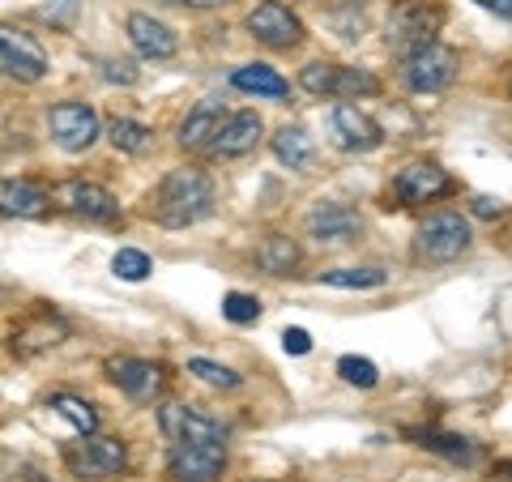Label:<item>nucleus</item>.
Masks as SVG:
<instances>
[{
  "mask_svg": "<svg viewBox=\"0 0 512 482\" xmlns=\"http://www.w3.org/2000/svg\"><path fill=\"white\" fill-rule=\"evenodd\" d=\"M214 180L201 167H175L158 180L154 197H150V218L167 231H184L197 227L201 218L214 214Z\"/></svg>",
  "mask_w": 512,
  "mask_h": 482,
  "instance_id": "f257e3e1",
  "label": "nucleus"
},
{
  "mask_svg": "<svg viewBox=\"0 0 512 482\" xmlns=\"http://www.w3.org/2000/svg\"><path fill=\"white\" fill-rule=\"evenodd\" d=\"M299 86L308 94H320V99H372L380 94V77L372 69H355V64H333V60H312L308 69L299 73Z\"/></svg>",
  "mask_w": 512,
  "mask_h": 482,
  "instance_id": "f03ea898",
  "label": "nucleus"
},
{
  "mask_svg": "<svg viewBox=\"0 0 512 482\" xmlns=\"http://www.w3.org/2000/svg\"><path fill=\"white\" fill-rule=\"evenodd\" d=\"M47 192H52V210L69 214V218L99 222V227H116V222H120V201L111 197L103 184L82 180V175H73V180H60V184H52Z\"/></svg>",
  "mask_w": 512,
  "mask_h": 482,
  "instance_id": "7ed1b4c3",
  "label": "nucleus"
},
{
  "mask_svg": "<svg viewBox=\"0 0 512 482\" xmlns=\"http://www.w3.org/2000/svg\"><path fill=\"white\" fill-rule=\"evenodd\" d=\"M440 26H444V5L440 0H402V5L393 9V18H389V47L406 60L410 52L436 43Z\"/></svg>",
  "mask_w": 512,
  "mask_h": 482,
  "instance_id": "20e7f679",
  "label": "nucleus"
},
{
  "mask_svg": "<svg viewBox=\"0 0 512 482\" xmlns=\"http://www.w3.org/2000/svg\"><path fill=\"white\" fill-rule=\"evenodd\" d=\"M474 244V231H470V222L453 214V210H444V214H431L419 235H414V252H419V261L427 265H448V261H461V256L470 252Z\"/></svg>",
  "mask_w": 512,
  "mask_h": 482,
  "instance_id": "39448f33",
  "label": "nucleus"
},
{
  "mask_svg": "<svg viewBox=\"0 0 512 482\" xmlns=\"http://www.w3.org/2000/svg\"><path fill=\"white\" fill-rule=\"evenodd\" d=\"M64 465L77 474V478H90V482H111V478H120L124 474V465H128V448L124 440L116 436H82L77 444L64 448Z\"/></svg>",
  "mask_w": 512,
  "mask_h": 482,
  "instance_id": "423d86ee",
  "label": "nucleus"
},
{
  "mask_svg": "<svg viewBox=\"0 0 512 482\" xmlns=\"http://www.w3.org/2000/svg\"><path fill=\"white\" fill-rule=\"evenodd\" d=\"M457 69H461V56L436 39V43H427L402 60V82L414 94H440L457 82Z\"/></svg>",
  "mask_w": 512,
  "mask_h": 482,
  "instance_id": "0eeeda50",
  "label": "nucleus"
},
{
  "mask_svg": "<svg viewBox=\"0 0 512 482\" xmlns=\"http://www.w3.org/2000/svg\"><path fill=\"white\" fill-rule=\"evenodd\" d=\"M47 133H52V141L64 154H86L94 141H99L103 124H99V111H94L90 103L64 99V103H56L52 111H47Z\"/></svg>",
  "mask_w": 512,
  "mask_h": 482,
  "instance_id": "6e6552de",
  "label": "nucleus"
},
{
  "mask_svg": "<svg viewBox=\"0 0 512 482\" xmlns=\"http://www.w3.org/2000/svg\"><path fill=\"white\" fill-rule=\"evenodd\" d=\"M158 427L171 444H227V423L188 401H167L158 410Z\"/></svg>",
  "mask_w": 512,
  "mask_h": 482,
  "instance_id": "1a4fd4ad",
  "label": "nucleus"
},
{
  "mask_svg": "<svg viewBox=\"0 0 512 482\" xmlns=\"http://www.w3.org/2000/svg\"><path fill=\"white\" fill-rule=\"evenodd\" d=\"M64 337H69V320H64L56 308H39L26 312L18 325L9 333V350L18 359H35V355H47V350H56Z\"/></svg>",
  "mask_w": 512,
  "mask_h": 482,
  "instance_id": "9d476101",
  "label": "nucleus"
},
{
  "mask_svg": "<svg viewBox=\"0 0 512 482\" xmlns=\"http://www.w3.org/2000/svg\"><path fill=\"white\" fill-rule=\"evenodd\" d=\"M248 30L256 43L274 47V52H291V47L303 43V22L291 5H282V0H265V5H256L248 13Z\"/></svg>",
  "mask_w": 512,
  "mask_h": 482,
  "instance_id": "9b49d317",
  "label": "nucleus"
},
{
  "mask_svg": "<svg viewBox=\"0 0 512 482\" xmlns=\"http://www.w3.org/2000/svg\"><path fill=\"white\" fill-rule=\"evenodd\" d=\"M303 227H308V235L316 244L342 248V244H355L363 235V218H359L355 205H346V201H316L308 210V218H303Z\"/></svg>",
  "mask_w": 512,
  "mask_h": 482,
  "instance_id": "f8f14e48",
  "label": "nucleus"
},
{
  "mask_svg": "<svg viewBox=\"0 0 512 482\" xmlns=\"http://www.w3.org/2000/svg\"><path fill=\"white\" fill-rule=\"evenodd\" d=\"M0 73L13 82H43L47 73V52L35 35L13 26H0Z\"/></svg>",
  "mask_w": 512,
  "mask_h": 482,
  "instance_id": "ddd939ff",
  "label": "nucleus"
},
{
  "mask_svg": "<svg viewBox=\"0 0 512 482\" xmlns=\"http://www.w3.org/2000/svg\"><path fill=\"white\" fill-rule=\"evenodd\" d=\"M453 192V175H448L440 163H410L393 175V201L397 205H431Z\"/></svg>",
  "mask_w": 512,
  "mask_h": 482,
  "instance_id": "4468645a",
  "label": "nucleus"
},
{
  "mask_svg": "<svg viewBox=\"0 0 512 482\" xmlns=\"http://www.w3.org/2000/svg\"><path fill=\"white\" fill-rule=\"evenodd\" d=\"M329 141L346 154H372L384 141V133H380V124L367 116V111H359L355 103H338V107H329Z\"/></svg>",
  "mask_w": 512,
  "mask_h": 482,
  "instance_id": "2eb2a0df",
  "label": "nucleus"
},
{
  "mask_svg": "<svg viewBox=\"0 0 512 482\" xmlns=\"http://www.w3.org/2000/svg\"><path fill=\"white\" fill-rule=\"evenodd\" d=\"M227 470V444H171L167 474L175 482H214Z\"/></svg>",
  "mask_w": 512,
  "mask_h": 482,
  "instance_id": "dca6fc26",
  "label": "nucleus"
},
{
  "mask_svg": "<svg viewBox=\"0 0 512 482\" xmlns=\"http://www.w3.org/2000/svg\"><path fill=\"white\" fill-rule=\"evenodd\" d=\"M107 376L124 397H133V401H154L167 389V372L150 359H111Z\"/></svg>",
  "mask_w": 512,
  "mask_h": 482,
  "instance_id": "f3484780",
  "label": "nucleus"
},
{
  "mask_svg": "<svg viewBox=\"0 0 512 482\" xmlns=\"http://www.w3.org/2000/svg\"><path fill=\"white\" fill-rule=\"evenodd\" d=\"M261 133H265V124L256 111H231L218 128V137L210 141V154L214 158H244L261 146Z\"/></svg>",
  "mask_w": 512,
  "mask_h": 482,
  "instance_id": "a211bd4d",
  "label": "nucleus"
},
{
  "mask_svg": "<svg viewBox=\"0 0 512 482\" xmlns=\"http://www.w3.org/2000/svg\"><path fill=\"white\" fill-rule=\"evenodd\" d=\"M124 30H128V43H133L146 60H171L175 52H180V39H175V30L167 22L150 18V13H128Z\"/></svg>",
  "mask_w": 512,
  "mask_h": 482,
  "instance_id": "6ab92c4d",
  "label": "nucleus"
},
{
  "mask_svg": "<svg viewBox=\"0 0 512 482\" xmlns=\"http://www.w3.org/2000/svg\"><path fill=\"white\" fill-rule=\"evenodd\" d=\"M0 214L5 218H47L52 192L30 180H0Z\"/></svg>",
  "mask_w": 512,
  "mask_h": 482,
  "instance_id": "aec40b11",
  "label": "nucleus"
},
{
  "mask_svg": "<svg viewBox=\"0 0 512 482\" xmlns=\"http://www.w3.org/2000/svg\"><path fill=\"white\" fill-rule=\"evenodd\" d=\"M252 256H256V269H265L269 278H291V273L303 265V252L291 235H265Z\"/></svg>",
  "mask_w": 512,
  "mask_h": 482,
  "instance_id": "412c9836",
  "label": "nucleus"
},
{
  "mask_svg": "<svg viewBox=\"0 0 512 482\" xmlns=\"http://www.w3.org/2000/svg\"><path fill=\"white\" fill-rule=\"evenodd\" d=\"M406 436L419 444V448H427V453H440L444 461H453V465H474L478 457H483V448H478L474 440H466V436H448V431H406Z\"/></svg>",
  "mask_w": 512,
  "mask_h": 482,
  "instance_id": "4be33fe9",
  "label": "nucleus"
},
{
  "mask_svg": "<svg viewBox=\"0 0 512 482\" xmlns=\"http://www.w3.org/2000/svg\"><path fill=\"white\" fill-rule=\"evenodd\" d=\"M222 120H227V111H222L218 103H201L188 111V120L180 124V146L184 150H210V141L218 137Z\"/></svg>",
  "mask_w": 512,
  "mask_h": 482,
  "instance_id": "5701e85b",
  "label": "nucleus"
},
{
  "mask_svg": "<svg viewBox=\"0 0 512 482\" xmlns=\"http://www.w3.org/2000/svg\"><path fill=\"white\" fill-rule=\"evenodd\" d=\"M231 86L244 94H261V99H286V94H291L286 77L278 69H269V64H239L231 73Z\"/></svg>",
  "mask_w": 512,
  "mask_h": 482,
  "instance_id": "b1692460",
  "label": "nucleus"
},
{
  "mask_svg": "<svg viewBox=\"0 0 512 482\" xmlns=\"http://www.w3.org/2000/svg\"><path fill=\"white\" fill-rule=\"evenodd\" d=\"M107 141L116 146L120 154L128 158H146L154 150V128L141 124V120H128V116H116L107 120Z\"/></svg>",
  "mask_w": 512,
  "mask_h": 482,
  "instance_id": "393cba45",
  "label": "nucleus"
},
{
  "mask_svg": "<svg viewBox=\"0 0 512 482\" xmlns=\"http://www.w3.org/2000/svg\"><path fill=\"white\" fill-rule=\"evenodd\" d=\"M274 154H278L282 167L303 171V167H312V158H316V141L308 137V128L286 124V128H278V137H274Z\"/></svg>",
  "mask_w": 512,
  "mask_h": 482,
  "instance_id": "a878e982",
  "label": "nucleus"
},
{
  "mask_svg": "<svg viewBox=\"0 0 512 482\" xmlns=\"http://www.w3.org/2000/svg\"><path fill=\"white\" fill-rule=\"evenodd\" d=\"M47 406H52L60 419L77 431V436H94V431H99V410H94L86 397H77V393H52Z\"/></svg>",
  "mask_w": 512,
  "mask_h": 482,
  "instance_id": "bb28decb",
  "label": "nucleus"
},
{
  "mask_svg": "<svg viewBox=\"0 0 512 482\" xmlns=\"http://www.w3.org/2000/svg\"><path fill=\"white\" fill-rule=\"evenodd\" d=\"M320 282L338 286V291H380V286L389 282V273L376 269V265H367V269H325Z\"/></svg>",
  "mask_w": 512,
  "mask_h": 482,
  "instance_id": "cd10ccee",
  "label": "nucleus"
},
{
  "mask_svg": "<svg viewBox=\"0 0 512 482\" xmlns=\"http://www.w3.org/2000/svg\"><path fill=\"white\" fill-rule=\"evenodd\" d=\"M188 376H197V380H205L210 389H239V372L235 367H227V363H214V359H188Z\"/></svg>",
  "mask_w": 512,
  "mask_h": 482,
  "instance_id": "c85d7f7f",
  "label": "nucleus"
},
{
  "mask_svg": "<svg viewBox=\"0 0 512 482\" xmlns=\"http://www.w3.org/2000/svg\"><path fill=\"white\" fill-rule=\"evenodd\" d=\"M111 273L124 282H146L150 278V256L141 248H120L116 256H111Z\"/></svg>",
  "mask_w": 512,
  "mask_h": 482,
  "instance_id": "c756f323",
  "label": "nucleus"
},
{
  "mask_svg": "<svg viewBox=\"0 0 512 482\" xmlns=\"http://www.w3.org/2000/svg\"><path fill=\"white\" fill-rule=\"evenodd\" d=\"M338 376L346 384H355V389H376V384H380L376 363L372 359H359V355H342L338 359Z\"/></svg>",
  "mask_w": 512,
  "mask_h": 482,
  "instance_id": "7c9ffc66",
  "label": "nucleus"
},
{
  "mask_svg": "<svg viewBox=\"0 0 512 482\" xmlns=\"http://www.w3.org/2000/svg\"><path fill=\"white\" fill-rule=\"evenodd\" d=\"M222 316H227L231 325H256V320H261V299L244 295V291H231L227 299H222Z\"/></svg>",
  "mask_w": 512,
  "mask_h": 482,
  "instance_id": "2f4dec72",
  "label": "nucleus"
},
{
  "mask_svg": "<svg viewBox=\"0 0 512 482\" xmlns=\"http://www.w3.org/2000/svg\"><path fill=\"white\" fill-rule=\"evenodd\" d=\"M282 350H286V355H308V350H312V333L308 329H286L282 333Z\"/></svg>",
  "mask_w": 512,
  "mask_h": 482,
  "instance_id": "473e14b6",
  "label": "nucleus"
},
{
  "mask_svg": "<svg viewBox=\"0 0 512 482\" xmlns=\"http://www.w3.org/2000/svg\"><path fill=\"white\" fill-rule=\"evenodd\" d=\"M103 64H107V73H103L107 82H124V86L137 82V69H133V64H124V60H120V64H116V60H103Z\"/></svg>",
  "mask_w": 512,
  "mask_h": 482,
  "instance_id": "72a5a7b5",
  "label": "nucleus"
},
{
  "mask_svg": "<svg viewBox=\"0 0 512 482\" xmlns=\"http://www.w3.org/2000/svg\"><path fill=\"white\" fill-rule=\"evenodd\" d=\"M474 214H478V218H500V214H504V205H500V201H491V197H474Z\"/></svg>",
  "mask_w": 512,
  "mask_h": 482,
  "instance_id": "f704fd0d",
  "label": "nucleus"
},
{
  "mask_svg": "<svg viewBox=\"0 0 512 482\" xmlns=\"http://www.w3.org/2000/svg\"><path fill=\"white\" fill-rule=\"evenodd\" d=\"M483 482H512V461H495Z\"/></svg>",
  "mask_w": 512,
  "mask_h": 482,
  "instance_id": "c9c22d12",
  "label": "nucleus"
},
{
  "mask_svg": "<svg viewBox=\"0 0 512 482\" xmlns=\"http://www.w3.org/2000/svg\"><path fill=\"white\" fill-rule=\"evenodd\" d=\"M163 5H180V9H218L227 0H163Z\"/></svg>",
  "mask_w": 512,
  "mask_h": 482,
  "instance_id": "e433bc0d",
  "label": "nucleus"
},
{
  "mask_svg": "<svg viewBox=\"0 0 512 482\" xmlns=\"http://www.w3.org/2000/svg\"><path fill=\"white\" fill-rule=\"evenodd\" d=\"M483 9H491V13H500V18H512V0H478Z\"/></svg>",
  "mask_w": 512,
  "mask_h": 482,
  "instance_id": "4c0bfd02",
  "label": "nucleus"
},
{
  "mask_svg": "<svg viewBox=\"0 0 512 482\" xmlns=\"http://www.w3.org/2000/svg\"><path fill=\"white\" fill-rule=\"evenodd\" d=\"M508 94H512V77H508Z\"/></svg>",
  "mask_w": 512,
  "mask_h": 482,
  "instance_id": "58836bf2",
  "label": "nucleus"
}]
</instances>
